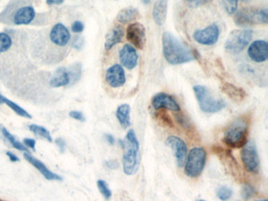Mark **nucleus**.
<instances>
[{"label": "nucleus", "instance_id": "nucleus-1", "mask_svg": "<svg viewBox=\"0 0 268 201\" xmlns=\"http://www.w3.org/2000/svg\"><path fill=\"white\" fill-rule=\"evenodd\" d=\"M164 57L170 65H178L195 59L194 52L169 31L162 35Z\"/></svg>", "mask_w": 268, "mask_h": 201}, {"label": "nucleus", "instance_id": "nucleus-2", "mask_svg": "<svg viewBox=\"0 0 268 201\" xmlns=\"http://www.w3.org/2000/svg\"><path fill=\"white\" fill-rule=\"evenodd\" d=\"M36 17L34 6L26 0H13L0 13V23L10 25H28Z\"/></svg>", "mask_w": 268, "mask_h": 201}, {"label": "nucleus", "instance_id": "nucleus-3", "mask_svg": "<svg viewBox=\"0 0 268 201\" xmlns=\"http://www.w3.org/2000/svg\"><path fill=\"white\" fill-rule=\"evenodd\" d=\"M123 169L125 175L132 176L136 174L140 165V142L134 130L128 132L124 141Z\"/></svg>", "mask_w": 268, "mask_h": 201}, {"label": "nucleus", "instance_id": "nucleus-4", "mask_svg": "<svg viewBox=\"0 0 268 201\" xmlns=\"http://www.w3.org/2000/svg\"><path fill=\"white\" fill-rule=\"evenodd\" d=\"M248 123L244 118H238L230 124L224 132V142L229 147L239 149L248 142Z\"/></svg>", "mask_w": 268, "mask_h": 201}, {"label": "nucleus", "instance_id": "nucleus-5", "mask_svg": "<svg viewBox=\"0 0 268 201\" xmlns=\"http://www.w3.org/2000/svg\"><path fill=\"white\" fill-rule=\"evenodd\" d=\"M268 22V8L246 7L235 12L234 23L242 28H247L255 24H266Z\"/></svg>", "mask_w": 268, "mask_h": 201}, {"label": "nucleus", "instance_id": "nucleus-6", "mask_svg": "<svg viewBox=\"0 0 268 201\" xmlns=\"http://www.w3.org/2000/svg\"><path fill=\"white\" fill-rule=\"evenodd\" d=\"M199 107L206 113H216L226 107V103L222 99L213 96L210 89L202 85L193 87Z\"/></svg>", "mask_w": 268, "mask_h": 201}, {"label": "nucleus", "instance_id": "nucleus-7", "mask_svg": "<svg viewBox=\"0 0 268 201\" xmlns=\"http://www.w3.org/2000/svg\"><path fill=\"white\" fill-rule=\"evenodd\" d=\"M207 153L203 148L195 147L190 151L185 162V174L190 178H198L206 166Z\"/></svg>", "mask_w": 268, "mask_h": 201}, {"label": "nucleus", "instance_id": "nucleus-8", "mask_svg": "<svg viewBox=\"0 0 268 201\" xmlns=\"http://www.w3.org/2000/svg\"><path fill=\"white\" fill-rule=\"evenodd\" d=\"M252 31L250 29L234 30L228 35L224 48L230 54H239L250 44Z\"/></svg>", "mask_w": 268, "mask_h": 201}, {"label": "nucleus", "instance_id": "nucleus-9", "mask_svg": "<svg viewBox=\"0 0 268 201\" xmlns=\"http://www.w3.org/2000/svg\"><path fill=\"white\" fill-rule=\"evenodd\" d=\"M240 157L246 170L251 173H257L259 172L260 161L254 142L248 141L246 142L240 153Z\"/></svg>", "mask_w": 268, "mask_h": 201}, {"label": "nucleus", "instance_id": "nucleus-10", "mask_svg": "<svg viewBox=\"0 0 268 201\" xmlns=\"http://www.w3.org/2000/svg\"><path fill=\"white\" fill-rule=\"evenodd\" d=\"M220 30L216 24H212L194 32L193 39L202 46H212L218 41Z\"/></svg>", "mask_w": 268, "mask_h": 201}, {"label": "nucleus", "instance_id": "nucleus-11", "mask_svg": "<svg viewBox=\"0 0 268 201\" xmlns=\"http://www.w3.org/2000/svg\"><path fill=\"white\" fill-rule=\"evenodd\" d=\"M49 39L50 45L58 48H66L71 41V35L68 28L62 24L58 23L54 24L50 29L49 33Z\"/></svg>", "mask_w": 268, "mask_h": 201}, {"label": "nucleus", "instance_id": "nucleus-12", "mask_svg": "<svg viewBox=\"0 0 268 201\" xmlns=\"http://www.w3.org/2000/svg\"><path fill=\"white\" fill-rule=\"evenodd\" d=\"M127 39L136 48L142 50L146 43V33L144 24L136 22L130 24L127 28Z\"/></svg>", "mask_w": 268, "mask_h": 201}, {"label": "nucleus", "instance_id": "nucleus-13", "mask_svg": "<svg viewBox=\"0 0 268 201\" xmlns=\"http://www.w3.org/2000/svg\"><path fill=\"white\" fill-rule=\"evenodd\" d=\"M166 144L172 150L178 168L184 167L188 155V146L185 142L178 137L169 136L166 139Z\"/></svg>", "mask_w": 268, "mask_h": 201}, {"label": "nucleus", "instance_id": "nucleus-14", "mask_svg": "<svg viewBox=\"0 0 268 201\" xmlns=\"http://www.w3.org/2000/svg\"><path fill=\"white\" fill-rule=\"evenodd\" d=\"M151 104L154 109L156 110L159 109H167L172 111L174 113H178L181 110L180 105H178L176 100L174 99L170 94L166 93H158L152 97Z\"/></svg>", "mask_w": 268, "mask_h": 201}, {"label": "nucleus", "instance_id": "nucleus-15", "mask_svg": "<svg viewBox=\"0 0 268 201\" xmlns=\"http://www.w3.org/2000/svg\"><path fill=\"white\" fill-rule=\"evenodd\" d=\"M106 81L108 86L114 88H118L124 85L126 76L122 65L116 64L110 67L106 72Z\"/></svg>", "mask_w": 268, "mask_h": 201}, {"label": "nucleus", "instance_id": "nucleus-16", "mask_svg": "<svg viewBox=\"0 0 268 201\" xmlns=\"http://www.w3.org/2000/svg\"><path fill=\"white\" fill-rule=\"evenodd\" d=\"M248 56L256 63H262L268 59V43L265 40H256L250 44Z\"/></svg>", "mask_w": 268, "mask_h": 201}, {"label": "nucleus", "instance_id": "nucleus-17", "mask_svg": "<svg viewBox=\"0 0 268 201\" xmlns=\"http://www.w3.org/2000/svg\"><path fill=\"white\" fill-rule=\"evenodd\" d=\"M119 57L122 65L129 70H132L138 65V52L132 45L125 44L120 50Z\"/></svg>", "mask_w": 268, "mask_h": 201}, {"label": "nucleus", "instance_id": "nucleus-18", "mask_svg": "<svg viewBox=\"0 0 268 201\" xmlns=\"http://www.w3.org/2000/svg\"><path fill=\"white\" fill-rule=\"evenodd\" d=\"M24 157L30 165H32L36 170L39 171L41 175L48 180H50V181H62V180L61 176L49 170V168L42 161L36 158L34 156H32L28 152L24 153Z\"/></svg>", "mask_w": 268, "mask_h": 201}, {"label": "nucleus", "instance_id": "nucleus-19", "mask_svg": "<svg viewBox=\"0 0 268 201\" xmlns=\"http://www.w3.org/2000/svg\"><path fill=\"white\" fill-rule=\"evenodd\" d=\"M49 84L52 88L72 86L68 68H64V67L58 68L53 76L50 78Z\"/></svg>", "mask_w": 268, "mask_h": 201}, {"label": "nucleus", "instance_id": "nucleus-20", "mask_svg": "<svg viewBox=\"0 0 268 201\" xmlns=\"http://www.w3.org/2000/svg\"><path fill=\"white\" fill-rule=\"evenodd\" d=\"M169 0H156L152 8V18L158 25L162 26L166 21Z\"/></svg>", "mask_w": 268, "mask_h": 201}, {"label": "nucleus", "instance_id": "nucleus-21", "mask_svg": "<svg viewBox=\"0 0 268 201\" xmlns=\"http://www.w3.org/2000/svg\"><path fill=\"white\" fill-rule=\"evenodd\" d=\"M124 35V29L122 26H115L114 28H112L110 31H108L106 37L105 44H104L106 50L107 51L110 50L114 46L120 43L123 39Z\"/></svg>", "mask_w": 268, "mask_h": 201}, {"label": "nucleus", "instance_id": "nucleus-22", "mask_svg": "<svg viewBox=\"0 0 268 201\" xmlns=\"http://www.w3.org/2000/svg\"><path fill=\"white\" fill-rule=\"evenodd\" d=\"M221 90L222 92L229 97L230 99L233 100L234 102H242L246 97V91L240 87H236L232 83H224L221 86Z\"/></svg>", "mask_w": 268, "mask_h": 201}, {"label": "nucleus", "instance_id": "nucleus-23", "mask_svg": "<svg viewBox=\"0 0 268 201\" xmlns=\"http://www.w3.org/2000/svg\"><path fill=\"white\" fill-rule=\"evenodd\" d=\"M140 12L133 6L124 8L118 13L116 20L120 24H126L132 23L140 17Z\"/></svg>", "mask_w": 268, "mask_h": 201}, {"label": "nucleus", "instance_id": "nucleus-24", "mask_svg": "<svg viewBox=\"0 0 268 201\" xmlns=\"http://www.w3.org/2000/svg\"><path fill=\"white\" fill-rule=\"evenodd\" d=\"M116 117L124 129H127L130 125V107L128 104L119 105L116 111Z\"/></svg>", "mask_w": 268, "mask_h": 201}, {"label": "nucleus", "instance_id": "nucleus-25", "mask_svg": "<svg viewBox=\"0 0 268 201\" xmlns=\"http://www.w3.org/2000/svg\"><path fill=\"white\" fill-rule=\"evenodd\" d=\"M0 133L2 134V137L6 139L10 144L12 145L14 149L19 151L28 152V149L24 146L23 143L18 140L6 128L0 126Z\"/></svg>", "mask_w": 268, "mask_h": 201}, {"label": "nucleus", "instance_id": "nucleus-26", "mask_svg": "<svg viewBox=\"0 0 268 201\" xmlns=\"http://www.w3.org/2000/svg\"><path fill=\"white\" fill-rule=\"evenodd\" d=\"M2 104H6L10 109H12L16 114L22 116V117H24V118L26 119L32 118L31 115H30L26 109H23L22 107H20V105H18L17 103H15V102H14L12 100L8 99V98L2 96Z\"/></svg>", "mask_w": 268, "mask_h": 201}, {"label": "nucleus", "instance_id": "nucleus-27", "mask_svg": "<svg viewBox=\"0 0 268 201\" xmlns=\"http://www.w3.org/2000/svg\"><path fill=\"white\" fill-rule=\"evenodd\" d=\"M28 129L31 132L36 135V136L40 137L42 139L48 141L49 142H53L52 135H50V131H48L46 128L42 126L37 125V124H31L28 127Z\"/></svg>", "mask_w": 268, "mask_h": 201}, {"label": "nucleus", "instance_id": "nucleus-28", "mask_svg": "<svg viewBox=\"0 0 268 201\" xmlns=\"http://www.w3.org/2000/svg\"><path fill=\"white\" fill-rule=\"evenodd\" d=\"M13 45V40L9 34L0 32V54H4L10 49Z\"/></svg>", "mask_w": 268, "mask_h": 201}, {"label": "nucleus", "instance_id": "nucleus-29", "mask_svg": "<svg viewBox=\"0 0 268 201\" xmlns=\"http://www.w3.org/2000/svg\"><path fill=\"white\" fill-rule=\"evenodd\" d=\"M220 2L228 14H234L237 11L238 0H220Z\"/></svg>", "mask_w": 268, "mask_h": 201}, {"label": "nucleus", "instance_id": "nucleus-30", "mask_svg": "<svg viewBox=\"0 0 268 201\" xmlns=\"http://www.w3.org/2000/svg\"><path fill=\"white\" fill-rule=\"evenodd\" d=\"M97 187L98 190H100V192L102 195L103 198H105L106 201L110 200V198H112V191H111L110 189L108 187L106 182L102 180V179L98 180Z\"/></svg>", "mask_w": 268, "mask_h": 201}, {"label": "nucleus", "instance_id": "nucleus-31", "mask_svg": "<svg viewBox=\"0 0 268 201\" xmlns=\"http://www.w3.org/2000/svg\"><path fill=\"white\" fill-rule=\"evenodd\" d=\"M233 191L226 187H221L217 189L216 195L218 199L222 201H226L232 198Z\"/></svg>", "mask_w": 268, "mask_h": 201}, {"label": "nucleus", "instance_id": "nucleus-32", "mask_svg": "<svg viewBox=\"0 0 268 201\" xmlns=\"http://www.w3.org/2000/svg\"><path fill=\"white\" fill-rule=\"evenodd\" d=\"M255 194L256 190L254 187H252L251 185L250 184H244L242 189L240 195H242V198L246 201L252 198Z\"/></svg>", "mask_w": 268, "mask_h": 201}, {"label": "nucleus", "instance_id": "nucleus-33", "mask_svg": "<svg viewBox=\"0 0 268 201\" xmlns=\"http://www.w3.org/2000/svg\"><path fill=\"white\" fill-rule=\"evenodd\" d=\"M186 6L190 8H198L207 5L212 2V0H184Z\"/></svg>", "mask_w": 268, "mask_h": 201}, {"label": "nucleus", "instance_id": "nucleus-34", "mask_svg": "<svg viewBox=\"0 0 268 201\" xmlns=\"http://www.w3.org/2000/svg\"><path fill=\"white\" fill-rule=\"evenodd\" d=\"M84 30V24L80 20H76L71 25V31L74 33H81Z\"/></svg>", "mask_w": 268, "mask_h": 201}, {"label": "nucleus", "instance_id": "nucleus-35", "mask_svg": "<svg viewBox=\"0 0 268 201\" xmlns=\"http://www.w3.org/2000/svg\"><path fill=\"white\" fill-rule=\"evenodd\" d=\"M70 116L74 120H78L80 122H84L85 121V116H84L83 113H81L80 111H71L70 113Z\"/></svg>", "mask_w": 268, "mask_h": 201}, {"label": "nucleus", "instance_id": "nucleus-36", "mask_svg": "<svg viewBox=\"0 0 268 201\" xmlns=\"http://www.w3.org/2000/svg\"><path fill=\"white\" fill-rule=\"evenodd\" d=\"M23 144L26 148H30L31 150L36 151V142L35 139H30V138H26L23 140Z\"/></svg>", "mask_w": 268, "mask_h": 201}, {"label": "nucleus", "instance_id": "nucleus-37", "mask_svg": "<svg viewBox=\"0 0 268 201\" xmlns=\"http://www.w3.org/2000/svg\"><path fill=\"white\" fill-rule=\"evenodd\" d=\"M84 45V39L82 37L76 36L72 42V46L76 50H80Z\"/></svg>", "mask_w": 268, "mask_h": 201}, {"label": "nucleus", "instance_id": "nucleus-38", "mask_svg": "<svg viewBox=\"0 0 268 201\" xmlns=\"http://www.w3.org/2000/svg\"><path fill=\"white\" fill-rule=\"evenodd\" d=\"M56 143L58 147L60 152L61 153H64V150H66V142L62 138H58V139H56Z\"/></svg>", "mask_w": 268, "mask_h": 201}, {"label": "nucleus", "instance_id": "nucleus-39", "mask_svg": "<svg viewBox=\"0 0 268 201\" xmlns=\"http://www.w3.org/2000/svg\"><path fill=\"white\" fill-rule=\"evenodd\" d=\"M106 167L108 169H111V170H115L116 168H118V163L116 161H114V160H111V161H106L105 162Z\"/></svg>", "mask_w": 268, "mask_h": 201}, {"label": "nucleus", "instance_id": "nucleus-40", "mask_svg": "<svg viewBox=\"0 0 268 201\" xmlns=\"http://www.w3.org/2000/svg\"><path fill=\"white\" fill-rule=\"evenodd\" d=\"M6 155L8 156L10 161H12V162L15 163L19 162V161H20V158H19V157H18L15 153H12V152H6Z\"/></svg>", "mask_w": 268, "mask_h": 201}, {"label": "nucleus", "instance_id": "nucleus-41", "mask_svg": "<svg viewBox=\"0 0 268 201\" xmlns=\"http://www.w3.org/2000/svg\"><path fill=\"white\" fill-rule=\"evenodd\" d=\"M105 139L108 144L111 145V146H114L116 143V140L114 139V137L112 135H110V134H106Z\"/></svg>", "mask_w": 268, "mask_h": 201}, {"label": "nucleus", "instance_id": "nucleus-42", "mask_svg": "<svg viewBox=\"0 0 268 201\" xmlns=\"http://www.w3.org/2000/svg\"><path fill=\"white\" fill-rule=\"evenodd\" d=\"M64 1V0H46V2L49 6H52V5H61Z\"/></svg>", "mask_w": 268, "mask_h": 201}, {"label": "nucleus", "instance_id": "nucleus-43", "mask_svg": "<svg viewBox=\"0 0 268 201\" xmlns=\"http://www.w3.org/2000/svg\"><path fill=\"white\" fill-rule=\"evenodd\" d=\"M142 2L145 4V5H147V4H149L150 2V0H142Z\"/></svg>", "mask_w": 268, "mask_h": 201}, {"label": "nucleus", "instance_id": "nucleus-44", "mask_svg": "<svg viewBox=\"0 0 268 201\" xmlns=\"http://www.w3.org/2000/svg\"><path fill=\"white\" fill-rule=\"evenodd\" d=\"M4 95H2V94H0V105L2 104V98Z\"/></svg>", "mask_w": 268, "mask_h": 201}, {"label": "nucleus", "instance_id": "nucleus-45", "mask_svg": "<svg viewBox=\"0 0 268 201\" xmlns=\"http://www.w3.org/2000/svg\"><path fill=\"white\" fill-rule=\"evenodd\" d=\"M268 201V200L264 199V200H258V201Z\"/></svg>", "mask_w": 268, "mask_h": 201}, {"label": "nucleus", "instance_id": "nucleus-46", "mask_svg": "<svg viewBox=\"0 0 268 201\" xmlns=\"http://www.w3.org/2000/svg\"><path fill=\"white\" fill-rule=\"evenodd\" d=\"M196 201H204V200L200 199V200H196Z\"/></svg>", "mask_w": 268, "mask_h": 201}]
</instances>
